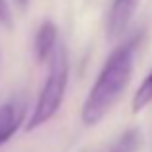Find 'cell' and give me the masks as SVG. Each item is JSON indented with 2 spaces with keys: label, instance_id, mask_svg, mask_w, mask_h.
Masks as SVG:
<instances>
[{
  "label": "cell",
  "instance_id": "277c9868",
  "mask_svg": "<svg viewBox=\"0 0 152 152\" xmlns=\"http://www.w3.org/2000/svg\"><path fill=\"white\" fill-rule=\"evenodd\" d=\"M26 119V103L12 99L0 107V146L8 142Z\"/></svg>",
  "mask_w": 152,
  "mask_h": 152
},
{
  "label": "cell",
  "instance_id": "8992f818",
  "mask_svg": "<svg viewBox=\"0 0 152 152\" xmlns=\"http://www.w3.org/2000/svg\"><path fill=\"white\" fill-rule=\"evenodd\" d=\"M148 103H152V70L144 76V80L140 82V86L137 88L131 109H133V113H139L146 107Z\"/></svg>",
  "mask_w": 152,
  "mask_h": 152
},
{
  "label": "cell",
  "instance_id": "3957f363",
  "mask_svg": "<svg viewBox=\"0 0 152 152\" xmlns=\"http://www.w3.org/2000/svg\"><path fill=\"white\" fill-rule=\"evenodd\" d=\"M140 0H111V8L107 16V35L111 39L119 37L129 27Z\"/></svg>",
  "mask_w": 152,
  "mask_h": 152
},
{
  "label": "cell",
  "instance_id": "ba28073f",
  "mask_svg": "<svg viewBox=\"0 0 152 152\" xmlns=\"http://www.w3.org/2000/svg\"><path fill=\"white\" fill-rule=\"evenodd\" d=\"M0 22L10 26L12 23V14H10V8L6 4V0H0Z\"/></svg>",
  "mask_w": 152,
  "mask_h": 152
},
{
  "label": "cell",
  "instance_id": "9c48e42d",
  "mask_svg": "<svg viewBox=\"0 0 152 152\" xmlns=\"http://www.w3.org/2000/svg\"><path fill=\"white\" fill-rule=\"evenodd\" d=\"M18 2H20V4H26V2H27V0H18Z\"/></svg>",
  "mask_w": 152,
  "mask_h": 152
},
{
  "label": "cell",
  "instance_id": "6da1fadb",
  "mask_svg": "<svg viewBox=\"0 0 152 152\" xmlns=\"http://www.w3.org/2000/svg\"><path fill=\"white\" fill-rule=\"evenodd\" d=\"M133 41L119 45L107 57L94 86L90 88V94L86 96L84 105H82V121L86 125H98L119 102V98L129 86L131 74H133Z\"/></svg>",
  "mask_w": 152,
  "mask_h": 152
},
{
  "label": "cell",
  "instance_id": "7a4b0ae2",
  "mask_svg": "<svg viewBox=\"0 0 152 152\" xmlns=\"http://www.w3.org/2000/svg\"><path fill=\"white\" fill-rule=\"evenodd\" d=\"M68 84V55L63 45H57L49 57V72L37 98L35 109L27 119L26 131H33L53 119L55 113L61 109Z\"/></svg>",
  "mask_w": 152,
  "mask_h": 152
},
{
  "label": "cell",
  "instance_id": "5b68a950",
  "mask_svg": "<svg viewBox=\"0 0 152 152\" xmlns=\"http://www.w3.org/2000/svg\"><path fill=\"white\" fill-rule=\"evenodd\" d=\"M57 26L53 22H43L35 33V55L37 61H47L57 47Z\"/></svg>",
  "mask_w": 152,
  "mask_h": 152
},
{
  "label": "cell",
  "instance_id": "52a82bcc",
  "mask_svg": "<svg viewBox=\"0 0 152 152\" xmlns=\"http://www.w3.org/2000/svg\"><path fill=\"white\" fill-rule=\"evenodd\" d=\"M140 142H142L140 131L139 129H127L125 133L117 139V142L111 146L109 152H139Z\"/></svg>",
  "mask_w": 152,
  "mask_h": 152
}]
</instances>
